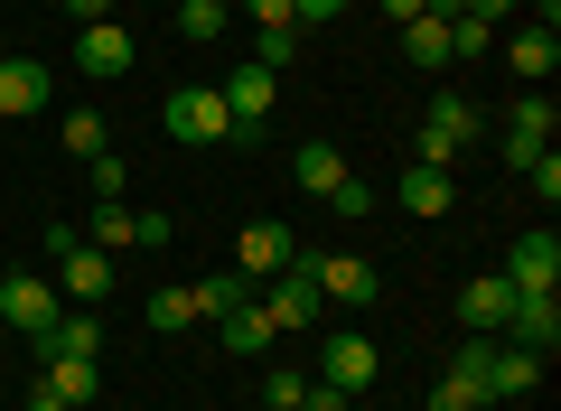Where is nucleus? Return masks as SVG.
Instances as JSON below:
<instances>
[{"label":"nucleus","instance_id":"f257e3e1","mask_svg":"<svg viewBox=\"0 0 561 411\" xmlns=\"http://www.w3.org/2000/svg\"><path fill=\"white\" fill-rule=\"evenodd\" d=\"M486 132V113L468 94H431V113H421V132H412V159L421 169H459V150Z\"/></svg>","mask_w":561,"mask_h":411},{"label":"nucleus","instance_id":"f03ea898","mask_svg":"<svg viewBox=\"0 0 561 411\" xmlns=\"http://www.w3.org/2000/svg\"><path fill=\"white\" fill-rule=\"evenodd\" d=\"M160 122H169V140H179V150H216V140H234V113H225L216 84H179Z\"/></svg>","mask_w":561,"mask_h":411},{"label":"nucleus","instance_id":"7ed1b4c3","mask_svg":"<svg viewBox=\"0 0 561 411\" xmlns=\"http://www.w3.org/2000/svg\"><path fill=\"white\" fill-rule=\"evenodd\" d=\"M66 318V299H57V281H28V272H0V328L20 336V346H38L47 328Z\"/></svg>","mask_w":561,"mask_h":411},{"label":"nucleus","instance_id":"20e7f679","mask_svg":"<svg viewBox=\"0 0 561 411\" xmlns=\"http://www.w3.org/2000/svg\"><path fill=\"white\" fill-rule=\"evenodd\" d=\"M552 132H561L552 94H542V84H524V94H515V113H505V169H534V159L552 150Z\"/></svg>","mask_w":561,"mask_h":411},{"label":"nucleus","instance_id":"39448f33","mask_svg":"<svg viewBox=\"0 0 561 411\" xmlns=\"http://www.w3.org/2000/svg\"><path fill=\"white\" fill-rule=\"evenodd\" d=\"M496 336L552 365V355H561V299H552V290H515V309H505V328H496Z\"/></svg>","mask_w":561,"mask_h":411},{"label":"nucleus","instance_id":"423d86ee","mask_svg":"<svg viewBox=\"0 0 561 411\" xmlns=\"http://www.w3.org/2000/svg\"><path fill=\"white\" fill-rule=\"evenodd\" d=\"M290 262H300V235H290L280 216H253V225L234 235V272H243V281H272V272H290Z\"/></svg>","mask_w":561,"mask_h":411},{"label":"nucleus","instance_id":"0eeeda50","mask_svg":"<svg viewBox=\"0 0 561 411\" xmlns=\"http://www.w3.org/2000/svg\"><path fill=\"white\" fill-rule=\"evenodd\" d=\"M486 346H496V336H468V346L440 365V384H431V411H478V402H496V392H486Z\"/></svg>","mask_w":561,"mask_h":411},{"label":"nucleus","instance_id":"6e6552de","mask_svg":"<svg viewBox=\"0 0 561 411\" xmlns=\"http://www.w3.org/2000/svg\"><path fill=\"white\" fill-rule=\"evenodd\" d=\"M216 94H225V113H234V140H253L262 122H272V103H280V76H272V66H253V57H243L234 76L216 84Z\"/></svg>","mask_w":561,"mask_h":411},{"label":"nucleus","instance_id":"1a4fd4ad","mask_svg":"<svg viewBox=\"0 0 561 411\" xmlns=\"http://www.w3.org/2000/svg\"><path fill=\"white\" fill-rule=\"evenodd\" d=\"M309 281H319V299H337V309H375L383 272L365 253H309Z\"/></svg>","mask_w":561,"mask_h":411},{"label":"nucleus","instance_id":"9d476101","mask_svg":"<svg viewBox=\"0 0 561 411\" xmlns=\"http://www.w3.org/2000/svg\"><path fill=\"white\" fill-rule=\"evenodd\" d=\"M375 374H383V346H375L365 328H337V336L319 346V384H337V392H365Z\"/></svg>","mask_w":561,"mask_h":411},{"label":"nucleus","instance_id":"9b49d317","mask_svg":"<svg viewBox=\"0 0 561 411\" xmlns=\"http://www.w3.org/2000/svg\"><path fill=\"white\" fill-rule=\"evenodd\" d=\"M505 281H515V290H552L561 281V235L552 225H524V235L505 243Z\"/></svg>","mask_w":561,"mask_h":411},{"label":"nucleus","instance_id":"f8f14e48","mask_svg":"<svg viewBox=\"0 0 561 411\" xmlns=\"http://www.w3.org/2000/svg\"><path fill=\"white\" fill-rule=\"evenodd\" d=\"M131 28L122 20H94V28H76V66H84V84H113V76H131Z\"/></svg>","mask_w":561,"mask_h":411},{"label":"nucleus","instance_id":"ddd939ff","mask_svg":"<svg viewBox=\"0 0 561 411\" xmlns=\"http://www.w3.org/2000/svg\"><path fill=\"white\" fill-rule=\"evenodd\" d=\"M57 299H66V309H103V299H113V253L76 243V253L57 262Z\"/></svg>","mask_w":561,"mask_h":411},{"label":"nucleus","instance_id":"4468645a","mask_svg":"<svg viewBox=\"0 0 561 411\" xmlns=\"http://www.w3.org/2000/svg\"><path fill=\"white\" fill-rule=\"evenodd\" d=\"M496 57L515 66L524 84H552V66H561V28H534V20H524V28H496Z\"/></svg>","mask_w":561,"mask_h":411},{"label":"nucleus","instance_id":"2eb2a0df","mask_svg":"<svg viewBox=\"0 0 561 411\" xmlns=\"http://www.w3.org/2000/svg\"><path fill=\"white\" fill-rule=\"evenodd\" d=\"M47 94H57V76H47L38 57H0V122L47 113Z\"/></svg>","mask_w":561,"mask_h":411},{"label":"nucleus","instance_id":"dca6fc26","mask_svg":"<svg viewBox=\"0 0 561 411\" xmlns=\"http://www.w3.org/2000/svg\"><path fill=\"white\" fill-rule=\"evenodd\" d=\"M505 309H515V281H505V272H468V281H459V318H468V336H496Z\"/></svg>","mask_w":561,"mask_h":411},{"label":"nucleus","instance_id":"f3484780","mask_svg":"<svg viewBox=\"0 0 561 411\" xmlns=\"http://www.w3.org/2000/svg\"><path fill=\"white\" fill-rule=\"evenodd\" d=\"M393 206H402V216H449V206H459V178H449V169H421V159H412V169L393 178Z\"/></svg>","mask_w":561,"mask_h":411},{"label":"nucleus","instance_id":"a211bd4d","mask_svg":"<svg viewBox=\"0 0 561 411\" xmlns=\"http://www.w3.org/2000/svg\"><path fill=\"white\" fill-rule=\"evenodd\" d=\"M542 384V355H524V346H486V392H496V402H515V392H534Z\"/></svg>","mask_w":561,"mask_h":411},{"label":"nucleus","instance_id":"6ab92c4d","mask_svg":"<svg viewBox=\"0 0 561 411\" xmlns=\"http://www.w3.org/2000/svg\"><path fill=\"white\" fill-rule=\"evenodd\" d=\"M38 384L47 392H66V402H94V392H103V355H47V374H38Z\"/></svg>","mask_w":561,"mask_h":411},{"label":"nucleus","instance_id":"aec40b11","mask_svg":"<svg viewBox=\"0 0 561 411\" xmlns=\"http://www.w3.org/2000/svg\"><path fill=\"white\" fill-rule=\"evenodd\" d=\"M290 178H300V187H309V196L328 206V196H337V178H346V150H337V140H300V159H290Z\"/></svg>","mask_w":561,"mask_h":411},{"label":"nucleus","instance_id":"412c9836","mask_svg":"<svg viewBox=\"0 0 561 411\" xmlns=\"http://www.w3.org/2000/svg\"><path fill=\"white\" fill-rule=\"evenodd\" d=\"M216 336H225V355H262V346H272V318H262V299H234V309H225L216 318Z\"/></svg>","mask_w":561,"mask_h":411},{"label":"nucleus","instance_id":"4be33fe9","mask_svg":"<svg viewBox=\"0 0 561 411\" xmlns=\"http://www.w3.org/2000/svg\"><path fill=\"white\" fill-rule=\"evenodd\" d=\"M84 243H94V253H131V243H140V216L122 206V196H94V235H84Z\"/></svg>","mask_w":561,"mask_h":411},{"label":"nucleus","instance_id":"5701e85b","mask_svg":"<svg viewBox=\"0 0 561 411\" xmlns=\"http://www.w3.org/2000/svg\"><path fill=\"white\" fill-rule=\"evenodd\" d=\"M234 28V0H179V38L187 47H216Z\"/></svg>","mask_w":561,"mask_h":411},{"label":"nucleus","instance_id":"b1692460","mask_svg":"<svg viewBox=\"0 0 561 411\" xmlns=\"http://www.w3.org/2000/svg\"><path fill=\"white\" fill-rule=\"evenodd\" d=\"M57 140H66V159H103V150H113V122L84 103V113H66V122H57Z\"/></svg>","mask_w":561,"mask_h":411},{"label":"nucleus","instance_id":"393cba45","mask_svg":"<svg viewBox=\"0 0 561 411\" xmlns=\"http://www.w3.org/2000/svg\"><path fill=\"white\" fill-rule=\"evenodd\" d=\"M150 328H160V336L197 328V290H187V281H160V290H150Z\"/></svg>","mask_w":561,"mask_h":411},{"label":"nucleus","instance_id":"a878e982","mask_svg":"<svg viewBox=\"0 0 561 411\" xmlns=\"http://www.w3.org/2000/svg\"><path fill=\"white\" fill-rule=\"evenodd\" d=\"M187 290H197V318H225L234 299H253V281L243 272H206V281H187Z\"/></svg>","mask_w":561,"mask_h":411},{"label":"nucleus","instance_id":"bb28decb","mask_svg":"<svg viewBox=\"0 0 561 411\" xmlns=\"http://www.w3.org/2000/svg\"><path fill=\"white\" fill-rule=\"evenodd\" d=\"M300 28H253V66H272V76H290V66H300Z\"/></svg>","mask_w":561,"mask_h":411},{"label":"nucleus","instance_id":"cd10ccee","mask_svg":"<svg viewBox=\"0 0 561 411\" xmlns=\"http://www.w3.org/2000/svg\"><path fill=\"white\" fill-rule=\"evenodd\" d=\"M402 57L412 66H449V20H412L402 28Z\"/></svg>","mask_w":561,"mask_h":411},{"label":"nucleus","instance_id":"c85d7f7f","mask_svg":"<svg viewBox=\"0 0 561 411\" xmlns=\"http://www.w3.org/2000/svg\"><path fill=\"white\" fill-rule=\"evenodd\" d=\"M449 57H496V28L459 10V20H449Z\"/></svg>","mask_w":561,"mask_h":411},{"label":"nucleus","instance_id":"c756f323","mask_svg":"<svg viewBox=\"0 0 561 411\" xmlns=\"http://www.w3.org/2000/svg\"><path fill=\"white\" fill-rule=\"evenodd\" d=\"M300 392H309L300 365H272V374H262V402H272V411H300Z\"/></svg>","mask_w":561,"mask_h":411},{"label":"nucleus","instance_id":"7c9ffc66","mask_svg":"<svg viewBox=\"0 0 561 411\" xmlns=\"http://www.w3.org/2000/svg\"><path fill=\"white\" fill-rule=\"evenodd\" d=\"M375 206H383V196L365 187L356 169H346V178H337V196H328V216H375Z\"/></svg>","mask_w":561,"mask_h":411},{"label":"nucleus","instance_id":"2f4dec72","mask_svg":"<svg viewBox=\"0 0 561 411\" xmlns=\"http://www.w3.org/2000/svg\"><path fill=\"white\" fill-rule=\"evenodd\" d=\"M346 20V0H290V28L300 38H319V28H337Z\"/></svg>","mask_w":561,"mask_h":411},{"label":"nucleus","instance_id":"473e14b6","mask_svg":"<svg viewBox=\"0 0 561 411\" xmlns=\"http://www.w3.org/2000/svg\"><path fill=\"white\" fill-rule=\"evenodd\" d=\"M84 169H94V196H122V187H131V169H122V150H103V159H84Z\"/></svg>","mask_w":561,"mask_h":411},{"label":"nucleus","instance_id":"72a5a7b5","mask_svg":"<svg viewBox=\"0 0 561 411\" xmlns=\"http://www.w3.org/2000/svg\"><path fill=\"white\" fill-rule=\"evenodd\" d=\"M300 411H356V392H337V384H319V374H309V392H300Z\"/></svg>","mask_w":561,"mask_h":411},{"label":"nucleus","instance_id":"f704fd0d","mask_svg":"<svg viewBox=\"0 0 561 411\" xmlns=\"http://www.w3.org/2000/svg\"><path fill=\"white\" fill-rule=\"evenodd\" d=\"M113 10H122V0H66V20H76V28H94V20H113Z\"/></svg>","mask_w":561,"mask_h":411},{"label":"nucleus","instance_id":"c9c22d12","mask_svg":"<svg viewBox=\"0 0 561 411\" xmlns=\"http://www.w3.org/2000/svg\"><path fill=\"white\" fill-rule=\"evenodd\" d=\"M459 10H468V20H486V28H505V20H515V0H459Z\"/></svg>","mask_w":561,"mask_h":411},{"label":"nucleus","instance_id":"e433bc0d","mask_svg":"<svg viewBox=\"0 0 561 411\" xmlns=\"http://www.w3.org/2000/svg\"><path fill=\"white\" fill-rule=\"evenodd\" d=\"M253 10V28H290V0H243Z\"/></svg>","mask_w":561,"mask_h":411},{"label":"nucleus","instance_id":"4c0bfd02","mask_svg":"<svg viewBox=\"0 0 561 411\" xmlns=\"http://www.w3.org/2000/svg\"><path fill=\"white\" fill-rule=\"evenodd\" d=\"M20 411H76V402H66V392H47V384H28V392H20Z\"/></svg>","mask_w":561,"mask_h":411},{"label":"nucleus","instance_id":"58836bf2","mask_svg":"<svg viewBox=\"0 0 561 411\" xmlns=\"http://www.w3.org/2000/svg\"><path fill=\"white\" fill-rule=\"evenodd\" d=\"M383 20H393V28H412V20H421V0H383Z\"/></svg>","mask_w":561,"mask_h":411},{"label":"nucleus","instance_id":"ea45409f","mask_svg":"<svg viewBox=\"0 0 561 411\" xmlns=\"http://www.w3.org/2000/svg\"><path fill=\"white\" fill-rule=\"evenodd\" d=\"M0 57H10V28H0Z\"/></svg>","mask_w":561,"mask_h":411},{"label":"nucleus","instance_id":"a19ab883","mask_svg":"<svg viewBox=\"0 0 561 411\" xmlns=\"http://www.w3.org/2000/svg\"><path fill=\"white\" fill-rule=\"evenodd\" d=\"M0 346H10V328H0Z\"/></svg>","mask_w":561,"mask_h":411},{"label":"nucleus","instance_id":"79ce46f5","mask_svg":"<svg viewBox=\"0 0 561 411\" xmlns=\"http://www.w3.org/2000/svg\"><path fill=\"white\" fill-rule=\"evenodd\" d=\"M478 411H496V402H478Z\"/></svg>","mask_w":561,"mask_h":411},{"label":"nucleus","instance_id":"37998d69","mask_svg":"<svg viewBox=\"0 0 561 411\" xmlns=\"http://www.w3.org/2000/svg\"><path fill=\"white\" fill-rule=\"evenodd\" d=\"M253 411H272V402H253Z\"/></svg>","mask_w":561,"mask_h":411},{"label":"nucleus","instance_id":"c03bdc74","mask_svg":"<svg viewBox=\"0 0 561 411\" xmlns=\"http://www.w3.org/2000/svg\"><path fill=\"white\" fill-rule=\"evenodd\" d=\"M0 384H10V374H0Z\"/></svg>","mask_w":561,"mask_h":411}]
</instances>
